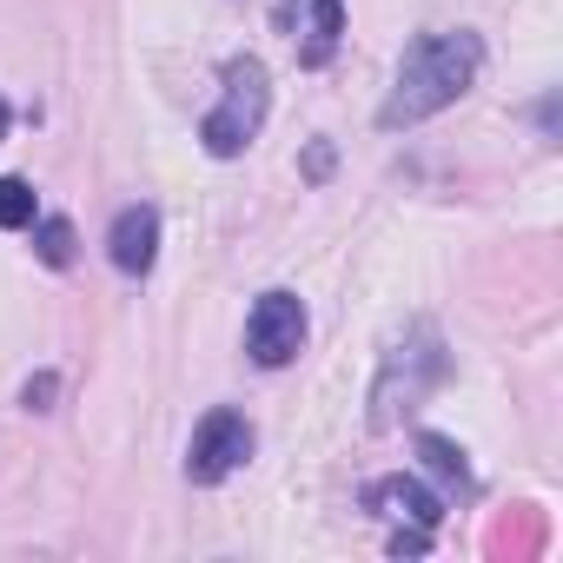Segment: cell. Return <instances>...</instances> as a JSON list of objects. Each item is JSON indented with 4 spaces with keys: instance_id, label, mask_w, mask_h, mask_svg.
I'll list each match as a JSON object with an SVG mask.
<instances>
[{
    "instance_id": "obj_1",
    "label": "cell",
    "mask_w": 563,
    "mask_h": 563,
    "mask_svg": "<svg viewBox=\"0 0 563 563\" xmlns=\"http://www.w3.org/2000/svg\"><path fill=\"white\" fill-rule=\"evenodd\" d=\"M484 67V47L477 34H424L411 41L405 67H398V93L385 100L378 126H411V120H431L438 107H451Z\"/></svg>"
},
{
    "instance_id": "obj_2",
    "label": "cell",
    "mask_w": 563,
    "mask_h": 563,
    "mask_svg": "<svg viewBox=\"0 0 563 563\" xmlns=\"http://www.w3.org/2000/svg\"><path fill=\"white\" fill-rule=\"evenodd\" d=\"M265 107H272L265 67H258L252 54H245V60H225V93H219V107H212V113H206V126H199L206 153H212V159L245 153V146H252V133L265 126Z\"/></svg>"
},
{
    "instance_id": "obj_3",
    "label": "cell",
    "mask_w": 563,
    "mask_h": 563,
    "mask_svg": "<svg viewBox=\"0 0 563 563\" xmlns=\"http://www.w3.org/2000/svg\"><path fill=\"white\" fill-rule=\"evenodd\" d=\"M299 345H306V306H299L292 292H265V299L252 306V319H245V352H252L265 372H278V365L299 358Z\"/></svg>"
},
{
    "instance_id": "obj_4",
    "label": "cell",
    "mask_w": 563,
    "mask_h": 563,
    "mask_svg": "<svg viewBox=\"0 0 563 563\" xmlns=\"http://www.w3.org/2000/svg\"><path fill=\"white\" fill-rule=\"evenodd\" d=\"M245 457H252V424H245L239 411H206L199 431H192V451H186V477H192V484H219V477H232Z\"/></svg>"
},
{
    "instance_id": "obj_5",
    "label": "cell",
    "mask_w": 563,
    "mask_h": 563,
    "mask_svg": "<svg viewBox=\"0 0 563 563\" xmlns=\"http://www.w3.org/2000/svg\"><path fill=\"white\" fill-rule=\"evenodd\" d=\"M113 265L120 272H153V258H159V212L153 206H126L120 219H113Z\"/></svg>"
},
{
    "instance_id": "obj_6",
    "label": "cell",
    "mask_w": 563,
    "mask_h": 563,
    "mask_svg": "<svg viewBox=\"0 0 563 563\" xmlns=\"http://www.w3.org/2000/svg\"><path fill=\"white\" fill-rule=\"evenodd\" d=\"M372 504H378V510H391V517H411L418 530H431V523L444 517V504H438L424 484H411V477H385V484L372 490Z\"/></svg>"
},
{
    "instance_id": "obj_7",
    "label": "cell",
    "mask_w": 563,
    "mask_h": 563,
    "mask_svg": "<svg viewBox=\"0 0 563 563\" xmlns=\"http://www.w3.org/2000/svg\"><path fill=\"white\" fill-rule=\"evenodd\" d=\"M339 34H345V8H339V0H312V27H306L299 60H306V67H325L332 47H339Z\"/></svg>"
},
{
    "instance_id": "obj_8",
    "label": "cell",
    "mask_w": 563,
    "mask_h": 563,
    "mask_svg": "<svg viewBox=\"0 0 563 563\" xmlns=\"http://www.w3.org/2000/svg\"><path fill=\"white\" fill-rule=\"evenodd\" d=\"M0 225H34V186L27 179H0Z\"/></svg>"
},
{
    "instance_id": "obj_9",
    "label": "cell",
    "mask_w": 563,
    "mask_h": 563,
    "mask_svg": "<svg viewBox=\"0 0 563 563\" xmlns=\"http://www.w3.org/2000/svg\"><path fill=\"white\" fill-rule=\"evenodd\" d=\"M418 451H424V464H431L438 477H451V484H464V451H457L451 438H431V431H424V438H418Z\"/></svg>"
},
{
    "instance_id": "obj_10",
    "label": "cell",
    "mask_w": 563,
    "mask_h": 563,
    "mask_svg": "<svg viewBox=\"0 0 563 563\" xmlns=\"http://www.w3.org/2000/svg\"><path fill=\"white\" fill-rule=\"evenodd\" d=\"M34 245H41V258H47V265H67V258H74V225H67V219H41Z\"/></svg>"
},
{
    "instance_id": "obj_11",
    "label": "cell",
    "mask_w": 563,
    "mask_h": 563,
    "mask_svg": "<svg viewBox=\"0 0 563 563\" xmlns=\"http://www.w3.org/2000/svg\"><path fill=\"white\" fill-rule=\"evenodd\" d=\"M8 120H14V113H8V100H0V140H8Z\"/></svg>"
}]
</instances>
